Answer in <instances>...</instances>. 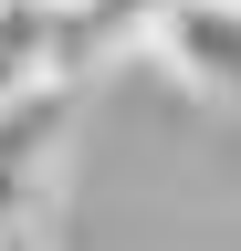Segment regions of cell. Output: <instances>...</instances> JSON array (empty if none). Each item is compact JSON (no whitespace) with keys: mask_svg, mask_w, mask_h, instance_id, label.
<instances>
[{"mask_svg":"<svg viewBox=\"0 0 241 251\" xmlns=\"http://www.w3.org/2000/svg\"><path fill=\"white\" fill-rule=\"evenodd\" d=\"M0 251H42V241H32V220H0Z\"/></svg>","mask_w":241,"mask_h":251,"instance_id":"4","label":"cell"},{"mask_svg":"<svg viewBox=\"0 0 241 251\" xmlns=\"http://www.w3.org/2000/svg\"><path fill=\"white\" fill-rule=\"evenodd\" d=\"M147 52H158L189 94L241 105V0H178V11L158 21V42H147Z\"/></svg>","mask_w":241,"mask_h":251,"instance_id":"1","label":"cell"},{"mask_svg":"<svg viewBox=\"0 0 241 251\" xmlns=\"http://www.w3.org/2000/svg\"><path fill=\"white\" fill-rule=\"evenodd\" d=\"M53 136H63V84L21 94V105L0 115V220H21V188H32V168H42Z\"/></svg>","mask_w":241,"mask_h":251,"instance_id":"3","label":"cell"},{"mask_svg":"<svg viewBox=\"0 0 241 251\" xmlns=\"http://www.w3.org/2000/svg\"><path fill=\"white\" fill-rule=\"evenodd\" d=\"M178 11V0H63V42H53V63H63V84L74 74H95L105 52H126V42H158V21Z\"/></svg>","mask_w":241,"mask_h":251,"instance_id":"2","label":"cell"}]
</instances>
